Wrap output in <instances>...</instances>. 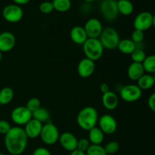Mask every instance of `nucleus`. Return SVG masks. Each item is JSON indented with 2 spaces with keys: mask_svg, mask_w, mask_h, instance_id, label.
Listing matches in <instances>:
<instances>
[{
  "mask_svg": "<svg viewBox=\"0 0 155 155\" xmlns=\"http://www.w3.org/2000/svg\"><path fill=\"white\" fill-rule=\"evenodd\" d=\"M28 142V137L24 129L21 127L11 128L8 133L5 136V145L9 154L20 155L25 151Z\"/></svg>",
  "mask_w": 155,
  "mask_h": 155,
  "instance_id": "f257e3e1",
  "label": "nucleus"
},
{
  "mask_svg": "<svg viewBox=\"0 0 155 155\" xmlns=\"http://www.w3.org/2000/svg\"><path fill=\"white\" fill-rule=\"evenodd\" d=\"M98 121V114L96 109L93 107H85L77 114V122L79 127L83 130L89 131L96 127Z\"/></svg>",
  "mask_w": 155,
  "mask_h": 155,
  "instance_id": "f03ea898",
  "label": "nucleus"
},
{
  "mask_svg": "<svg viewBox=\"0 0 155 155\" xmlns=\"http://www.w3.org/2000/svg\"><path fill=\"white\" fill-rule=\"evenodd\" d=\"M83 52L86 58L93 61L99 60L103 54L104 48L98 39L88 38L83 45Z\"/></svg>",
  "mask_w": 155,
  "mask_h": 155,
  "instance_id": "7ed1b4c3",
  "label": "nucleus"
},
{
  "mask_svg": "<svg viewBox=\"0 0 155 155\" xmlns=\"http://www.w3.org/2000/svg\"><path fill=\"white\" fill-rule=\"evenodd\" d=\"M98 39L101 42L104 49L105 48L108 50L117 48V45L120 41L117 31L111 27H107L103 29Z\"/></svg>",
  "mask_w": 155,
  "mask_h": 155,
  "instance_id": "20e7f679",
  "label": "nucleus"
},
{
  "mask_svg": "<svg viewBox=\"0 0 155 155\" xmlns=\"http://www.w3.org/2000/svg\"><path fill=\"white\" fill-rule=\"evenodd\" d=\"M41 139L45 144L51 145L55 144L59 140V130L54 124L47 123L42 126L40 136Z\"/></svg>",
  "mask_w": 155,
  "mask_h": 155,
  "instance_id": "39448f33",
  "label": "nucleus"
},
{
  "mask_svg": "<svg viewBox=\"0 0 155 155\" xmlns=\"http://www.w3.org/2000/svg\"><path fill=\"white\" fill-rule=\"evenodd\" d=\"M100 11L104 19L109 21H114L119 14L117 0H102L100 4Z\"/></svg>",
  "mask_w": 155,
  "mask_h": 155,
  "instance_id": "423d86ee",
  "label": "nucleus"
},
{
  "mask_svg": "<svg viewBox=\"0 0 155 155\" xmlns=\"http://www.w3.org/2000/svg\"><path fill=\"white\" fill-rule=\"evenodd\" d=\"M11 118L17 125L25 126L33 118V113L26 106H19L12 110Z\"/></svg>",
  "mask_w": 155,
  "mask_h": 155,
  "instance_id": "0eeeda50",
  "label": "nucleus"
},
{
  "mask_svg": "<svg viewBox=\"0 0 155 155\" xmlns=\"http://www.w3.org/2000/svg\"><path fill=\"white\" fill-rule=\"evenodd\" d=\"M120 95L127 102H135L142 97V90L137 85H127L120 89Z\"/></svg>",
  "mask_w": 155,
  "mask_h": 155,
  "instance_id": "6e6552de",
  "label": "nucleus"
},
{
  "mask_svg": "<svg viewBox=\"0 0 155 155\" xmlns=\"http://www.w3.org/2000/svg\"><path fill=\"white\" fill-rule=\"evenodd\" d=\"M2 16L8 22L17 23L22 19L24 12L21 6L18 5L10 4L3 8Z\"/></svg>",
  "mask_w": 155,
  "mask_h": 155,
  "instance_id": "1a4fd4ad",
  "label": "nucleus"
},
{
  "mask_svg": "<svg viewBox=\"0 0 155 155\" xmlns=\"http://www.w3.org/2000/svg\"><path fill=\"white\" fill-rule=\"evenodd\" d=\"M135 30L145 32L153 26V15L149 12L139 13L133 21Z\"/></svg>",
  "mask_w": 155,
  "mask_h": 155,
  "instance_id": "9d476101",
  "label": "nucleus"
},
{
  "mask_svg": "<svg viewBox=\"0 0 155 155\" xmlns=\"http://www.w3.org/2000/svg\"><path fill=\"white\" fill-rule=\"evenodd\" d=\"M99 129L104 134L112 135L117 131V123L114 117L109 114H104L98 118V121Z\"/></svg>",
  "mask_w": 155,
  "mask_h": 155,
  "instance_id": "9b49d317",
  "label": "nucleus"
},
{
  "mask_svg": "<svg viewBox=\"0 0 155 155\" xmlns=\"http://www.w3.org/2000/svg\"><path fill=\"white\" fill-rule=\"evenodd\" d=\"M84 30L88 38L98 39L103 30V27L99 20L93 18L86 21L84 26Z\"/></svg>",
  "mask_w": 155,
  "mask_h": 155,
  "instance_id": "f8f14e48",
  "label": "nucleus"
},
{
  "mask_svg": "<svg viewBox=\"0 0 155 155\" xmlns=\"http://www.w3.org/2000/svg\"><path fill=\"white\" fill-rule=\"evenodd\" d=\"M95 61L86 58L82 59L77 66V72L82 78H88L91 77L95 72Z\"/></svg>",
  "mask_w": 155,
  "mask_h": 155,
  "instance_id": "ddd939ff",
  "label": "nucleus"
},
{
  "mask_svg": "<svg viewBox=\"0 0 155 155\" xmlns=\"http://www.w3.org/2000/svg\"><path fill=\"white\" fill-rule=\"evenodd\" d=\"M59 142L63 148L70 152H72L77 148L78 139L73 133L70 132L61 133L59 136Z\"/></svg>",
  "mask_w": 155,
  "mask_h": 155,
  "instance_id": "4468645a",
  "label": "nucleus"
},
{
  "mask_svg": "<svg viewBox=\"0 0 155 155\" xmlns=\"http://www.w3.org/2000/svg\"><path fill=\"white\" fill-rule=\"evenodd\" d=\"M16 44V38L11 32H2L0 33V51L8 52L14 48Z\"/></svg>",
  "mask_w": 155,
  "mask_h": 155,
  "instance_id": "2eb2a0df",
  "label": "nucleus"
},
{
  "mask_svg": "<svg viewBox=\"0 0 155 155\" xmlns=\"http://www.w3.org/2000/svg\"><path fill=\"white\" fill-rule=\"evenodd\" d=\"M42 124L32 118L24 127V130L28 139H36L40 136L42 129Z\"/></svg>",
  "mask_w": 155,
  "mask_h": 155,
  "instance_id": "dca6fc26",
  "label": "nucleus"
},
{
  "mask_svg": "<svg viewBox=\"0 0 155 155\" xmlns=\"http://www.w3.org/2000/svg\"><path fill=\"white\" fill-rule=\"evenodd\" d=\"M103 106L108 110H113L117 108L119 104V98L115 92L108 91L104 93L101 98Z\"/></svg>",
  "mask_w": 155,
  "mask_h": 155,
  "instance_id": "f3484780",
  "label": "nucleus"
},
{
  "mask_svg": "<svg viewBox=\"0 0 155 155\" xmlns=\"http://www.w3.org/2000/svg\"><path fill=\"white\" fill-rule=\"evenodd\" d=\"M70 36L71 40L77 45H83V43L88 39L84 27L81 26H75L73 27L70 33Z\"/></svg>",
  "mask_w": 155,
  "mask_h": 155,
  "instance_id": "a211bd4d",
  "label": "nucleus"
},
{
  "mask_svg": "<svg viewBox=\"0 0 155 155\" xmlns=\"http://www.w3.org/2000/svg\"><path fill=\"white\" fill-rule=\"evenodd\" d=\"M144 74H145V70L142 66V64L136 63V62L130 64L127 70V75L130 80L133 81H138L139 79Z\"/></svg>",
  "mask_w": 155,
  "mask_h": 155,
  "instance_id": "6ab92c4d",
  "label": "nucleus"
},
{
  "mask_svg": "<svg viewBox=\"0 0 155 155\" xmlns=\"http://www.w3.org/2000/svg\"><path fill=\"white\" fill-rule=\"evenodd\" d=\"M104 139V134L99 127H94L89 131V141L92 145H101Z\"/></svg>",
  "mask_w": 155,
  "mask_h": 155,
  "instance_id": "aec40b11",
  "label": "nucleus"
},
{
  "mask_svg": "<svg viewBox=\"0 0 155 155\" xmlns=\"http://www.w3.org/2000/svg\"><path fill=\"white\" fill-rule=\"evenodd\" d=\"M117 48L120 52L125 54H131L136 48V44L131 39H121L117 45Z\"/></svg>",
  "mask_w": 155,
  "mask_h": 155,
  "instance_id": "412c9836",
  "label": "nucleus"
},
{
  "mask_svg": "<svg viewBox=\"0 0 155 155\" xmlns=\"http://www.w3.org/2000/svg\"><path fill=\"white\" fill-rule=\"evenodd\" d=\"M137 83V86L142 90H148V89H151L154 86V76L149 74H144L142 77L139 79Z\"/></svg>",
  "mask_w": 155,
  "mask_h": 155,
  "instance_id": "4be33fe9",
  "label": "nucleus"
},
{
  "mask_svg": "<svg viewBox=\"0 0 155 155\" xmlns=\"http://www.w3.org/2000/svg\"><path fill=\"white\" fill-rule=\"evenodd\" d=\"M117 7L119 13L123 15H131L134 10V6L130 0H117Z\"/></svg>",
  "mask_w": 155,
  "mask_h": 155,
  "instance_id": "5701e85b",
  "label": "nucleus"
},
{
  "mask_svg": "<svg viewBox=\"0 0 155 155\" xmlns=\"http://www.w3.org/2000/svg\"><path fill=\"white\" fill-rule=\"evenodd\" d=\"M14 91L10 87H5L0 90V104L5 105L13 100Z\"/></svg>",
  "mask_w": 155,
  "mask_h": 155,
  "instance_id": "b1692460",
  "label": "nucleus"
},
{
  "mask_svg": "<svg viewBox=\"0 0 155 155\" xmlns=\"http://www.w3.org/2000/svg\"><path fill=\"white\" fill-rule=\"evenodd\" d=\"M33 118L42 124L49 120L50 113L46 108L40 107L36 111L33 112Z\"/></svg>",
  "mask_w": 155,
  "mask_h": 155,
  "instance_id": "393cba45",
  "label": "nucleus"
},
{
  "mask_svg": "<svg viewBox=\"0 0 155 155\" xmlns=\"http://www.w3.org/2000/svg\"><path fill=\"white\" fill-rule=\"evenodd\" d=\"M145 72H147L149 74H155V54L146 56L144 61L142 62Z\"/></svg>",
  "mask_w": 155,
  "mask_h": 155,
  "instance_id": "a878e982",
  "label": "nucleus"
},
{
  "mask_svg": "<svg viewBox=\"0 0 155 155\" xmlns=\"http://www.w3.org/2000/svg\"><path fill=\"white\" fill-rule=\"evenodd\" d=\"M52 4L54 10L59 12H68L71 7V0H53Z\"/></svg>",
  "mask_w": 155,
  "mask_h": 155,
  "instance_id": "bb28decb",
  "label": "nucleus"
},
{
  "mask_svg": "<svg viewBox=\"0 0 155 155\" xmlns=\"http://www.w3.org/2000/svg\"><path fill=\"white\" fill-rule=\"evenodd\" d=\"M86 153L87 155H107L101 145H90Z\"/></svg>",
  "mask_w": 155,
  "mask_h": 155,
  "instance_id": "cd10ccee",
  "label": "nucleus"
},
{
  "mask_svg": "<svg viewBox=\"0 0 155 155\" xmlns=\"http://www.w3.org/2000/svg\"><path fill=\"white\" fill-rule=\"evenodd\" d=\"M145 58H146L145 52L141 48H136L131 54V58L133 60V62H136V63L142 64Z\"/></svg>",
  "mask_w": 155,
  "mask_h": 155,
  "instance_id": "c85d7f7f",
  "label": "nucleus"
},
{
  "mask_svg": "<svg viewBox=\"0 0 155 155\" xmlns=\"http://www.w3.org/2000/svg\"><path fill=\"white\" fill-rule=\"evenodd\" d=\"M41 107V101L39 98H32L27 101L26 104V107L32 113L36 111L37 109H39Z\"/></svg>",
  "mask_w": 155,
  "mask_h": 155,
  "instance_id": "c756f323",
  "label": "nucleus"
},
{
  "mask_svg": "<svg viewBox=\"0 0 155 155\" xmlns=\"http://www.w3.org/2000/svg\"><path fill=\"white\" fill-rule=\"evenodd\" d=\"M107 154H114L120 149V144L117 141H111L104 147Z\"/></svg>",
  "mask_w": 155,
  "mask_h": 155,
  "instance_id": "7c9ffc66",
  "label": "nucleus"
},
{
  "mask_svg": "<svg viewBox=\"0 0 155 155\" xmlns=\"http://www.w3.org/2000/svg\"><path fill=\"white\" fill-rule=\"evenodd\" d=\"M39 10H40V12L43 14H49L51 13V12H52L53 10H54L52 2H42L39 5Z\"/></svg>",
  "mask_w": 155,
  "mask_h": 155,
  "instance_id": "2f4dec72",
  "label": "nucleus"
},
{
  "mask_svg": "<svg viewBox=\"0 0 155 155\" xmlns=\"http://www.w3.org/2000/svg\"><path fill=\"white\" fill-rule=\"evenodd\" d=\"M132 39L131 40L133 41V42H135L136 44L140 43L142 41L144 40V38H145V33L144 32L141 31V30H135L132 33L131 36Z\"/></svg>",
  "mask_w": 155,
  "mask_h": 155,
  "instance_id": "473e14b6",
  "label": "nucleus"
},
{
  "mask_svg": "<svg viewBox=\"0 0 155 155\" xmlns=\"http://www.w3.org/2000/svg\"><path fill=\"white\" fill-rule=\"evenodd\" d=\"M89 146H90V142H89V139L83 138V139L78 140L77 149L79 151H83V152H86Z\"/></svg>",
  "mask_w": 155,
  "mask_h": 155,
  "instance_id": "72a5a7b5",
  "label": "nucleus"
},
{
  "mask_svg": "<svg viewBox=\"0 0 155 155\" xmlns=\"http://www.w3.org/2000/svg\"><path fill=\"white\" fill-rule=\"evenodd\" d=\"M11 128H12V127L7 120H0V134L5 136L8 133L9 130H11Z\"/></svg>",
  "mask_w": 155,
  "mask_h": 155,
  "instance_id": "f704fd0d",
  "label": "nucleus"
},
{
  "mask_svg": "<svg viewBox=\"0 0 155 155\" xmlns=\"http://www.w3.org/2000/svg\"><path fill=\"white\" fill-rule=\"evenodd\" d=\"M33 155H51V153L45 148H38L34 150Z\"/></svg>",
  "mask_w": 155,
  "mask_h": 155,
  "instance_id": "c9c22d12",
  "label": "nucleus"
},
{
  "mask_svg": "<svg viewBox=\"0 0 155 155\" xmlns=\"http://www.w3.org/2000/svg\"><path fill=\"white\" fill-rule=\"evenodd\" d=\"M148 105L152 111L155 112V92L151 94L148 100Z\"/></svg>",
  "mask_w": 155,
  "mask_h": 155,
  "instance_id": "e433bc0d",
  "label": "nucleus"
},
{
  "mask_svg": "<svg viewBox=\"0 0 155 155\" xmlns=\"http://www.w3.org/2000/svg\"><path fill=\"white\" fill-rule=\"evenodd\" d=\"M100 90H101V92H102L103 94L106 93V92H107L108 91H110L109 90L108 85L105 83H101V84H100Z\"/></svg>",
  "mask_w": 155,
  "mask_h": 155,
  "instance_id": "4c0bfd02",
  "label": "nucleus"
},
{
  "mask_svg": "<svg viewBox=\"0 0 155 155\" xmlns=\"http://www.w3.org/2000/svg\"><path fill=\"white\" fill-rule=\"evenodd\" d=\"M15 2V3L16 5H25L27 4L28 2H30V0H13Z\"/></svg>",
  "mask_w": 155,
  "mask_h": 155,
  "instance_id": "58836bf2",
  "label": "nucleus"
},
{
  "mask_svg": "<svg viewBox=\"0 0 155 155\" xmlns=\"http://www.w3.org/2000/svg\"><path fill=\"white\" fill-rule=\"evenodd\" d=\"M70 155H87V154H86V152H83V151H79V150L76 149L74 150V151H72V152H71Z\"/></svg>",
  "mask_w": 155,
  "mask_h": 155,
  "instance_id": "ea45409f",
  "label": "nucleus"
},
{
  "mask_svg": "<svg viewBox=\"0 0 155 155\" xmlns=\"http://www.w3.org/2000/svg\"><path fill=\"white\" fill-rule=\"evenodd\" d=\"M153 27L155 28V14L153 15Z\"/></svg>",
  "mask_w": 155,
  "mask_h": 155,
  "instance_id": "a19ab883",
  "label": "nucleus"
},
{
  "mask_svg": "<svg viewBox=\"0 0 155 155\" xmlns=\"http://www.w3.org/2000/svg\"><path fill=\"white\" fill-rule=\"evenodd\" d=\"M2 52L0 51V62L2 61Z\"/></svg>",
  "mask_w": 155,
  "mask_h": 155,
  "instance_id": "79ce46f5",
  "label": "nucleus"
},
{
  "mask_svg": "<svg viewBox=\"0 0 155 155\" xmlns=\"http://www.w3.org/2000/svg\"><path fill=\"white\" fill-rule=\"evenodd\" d=\"M86 2H93L94 0H85Z\"/></svg>",
  "mask_w": 155,
  "mask_h": 155,
  "instance_id": "37998d69",
  "label": "nucleus"
},
{
  "mask_svg": "<svg viewBox=\"0 0 155 155\" xmlns=\"http://www.w3.org/2000/svg\"><path fill=\"white\" fill-rule=\"evenodd\" d=\"M154 86H155V74H154Z\"/></svg>",
  "mask_w": 155,
  "mask_h": 155,
  "instance_id": "c03bdc74",
  "label": "nucleus"
},
{
  "mask_svg": "<svg viewBox=\"0 0 155 155\" xmlns=\"http://www.w3.org/2000/svg\"><path fill=\"white\" fill-rule=\"evenodd\" d=\"M0 155H5V154H2V153H0Z\"/></svg>",
  "mask_w": 155,
  "mask_h": 155,
  "instance_id": "a18cd8bd",
  "label": "nucleus"
}]
</instances>
